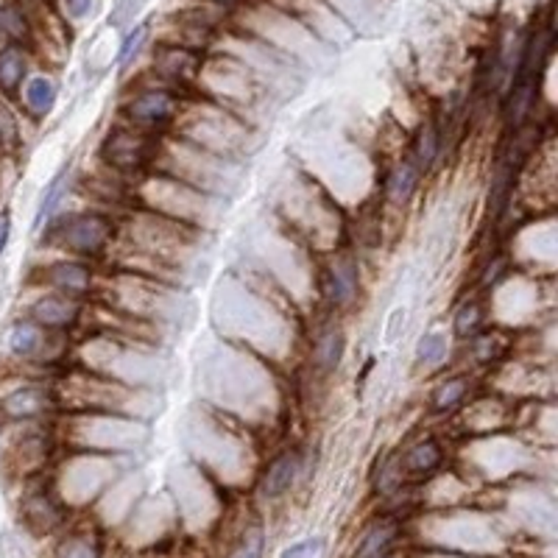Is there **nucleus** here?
I'll list each match as a JSON object with an SVG mask.
<instances>
[{
	"instance_id": "4be33fe9",
	"label": "nucleus",
	"mask_w": 558,
	"mask_h": 558,
	"mask_svg": "<svg viewBox=\"0 0 558 558\" xmlns=\"http://www.w3.org/2000/svg\"><path fill=\"white\" fill-rule=\"evenodd\" d=\"M98 555H101L98 545L87 537H73V539L62 542L59 553H56V558H98Z\"/></svg>"
},
{
	"instance_id": "6e6552de",
	"label": "nucleus",
	"mask_w": 558,
	"mask_h": 558,
	"mask_svg": "<svg viewBox=\"0 0 558 558\" xmlns=\"http://www.w3.org/2000/svg\"><path fill=\"white\" fill-rule=\"evenodd\" d=\"M296 475H299V455L296 452H283L271 463L266 478H263V495L266 497L285 495L288 488L293 486Z\"/></svg>"
},
{
	"instance_id": "9d476101",
	"label": "nucleus",
	"mask_w": 558,
	"mask_h": 558,
	"mask_svg": "<svg viewBox=\"0 0 558 558\" xmlns=\"http://www.w3.org/2000/svg\"><path fill=\"white\" fill-rule=\"evenodd\" d=\"M441 463V450L435 441H422L413 450H408V455L400 463V472L405 469V475H430L433 469H438Z\"/></svg>"
},
{
	"instance_id": "7c9ffc66",
	"label": "nucleus",
	"mask_w": 558,
	"mask_h": 558,
	"mask_svg": "<svg viewBox=\"0 0 558 558\" xmlns=\"http://www.w3.org/2000/svg\"><path fill=\"white\" fill-rule=\"evenodd\" d=\"M383 558H385V555H383Z\"/></svg>"
},
{
	"instance_id": "1a4fd4ad",
	"label": "nucleus",
	"mask_w": 558,
	"mask_h": 558,
	"mask_svg": "<svg viewBox=\"0 0 558 558\" xmlns=\"http://www.w3.org/2000/svg\"><path fill=\"white\" fill-rule=\"evenodd\" d=\"M67 190H70V165H64V168L51 179L48 188H45V193H42V199H39V207H37L34 229H39L42 224H48V221L54 218V213L59 209L62 199L67 196Z\"/></svg>"
},
{
	"instance_id": "f03ea898",
	"label": "nucleus",
	"mask_w": 558,
	"mask_h": 558,
	"mask_svg": "<svg viewBox=\"0 0 558 558\" xmlns=\"http://www.w3.org/2000/svg\"><path fill=\"white\" fill-rule=\"evenodd\" d=\"M56 238L67 251L76 254H98L109 238H112V224L109 218L98 213H81V216H70L56 226Z\"/></svg>"
},
{
	"instance_id": "c85d7f7f",
	"label": "nucleus",
	"mask_w": 558,
	"mask_h": 558,
	"mask_svg": "<svg viewBox=\"0 0 558 558\" xmlns=\"http://www.w3.org/2000/svg\"><path fill=\"white\" fill-rule=\"evenodd\" d=\"M9 235H12V218L4 213V216H0V251L6 249V243H9Z\"/></svg>"
},
{
	"instance_id": "a878e982",
	"label": "nucleus",
	"mask_w": 558,
	"mask_h": 558,
	"mask_svg": "<svg viewBox=\"0 0 558 558\" xmlns=\"http://www.w3.org/2000/svg\"><path fill=\"white\" fill-rule=\"evenodd\" d=\"M324 553V542L321 539H305L299 545H291L288 550H283L279 558H321Z\"/></svg>"
},
{
	"instance_id": "a211bd4d",
	"label": "nucleus",
	"mask_w": 558,
	"mask_h": 558,
	"mask_svg": "<svg viewBox=\"0 0 558 558\" xmlns=\"http://www.w3.org/2000/svg\"><path fill=\"white\" fill-rule=\"evenodd\" d=\"M39 343H42V333H39L37 324L22 321V324H17V327L9 333V349H12L14 355L29 358V355L37 352Z\"/></svg>"
},
{
	"instance_id": "f3484780",
	"label": "nucleus",
	"mask_w": 558,
	"mask_h": 558,
	"mask_svg": "<svg viewBox=\"0 0 558 558\" xmlns=\"http://www.w3.org/2000/svg\"><path fill=\"white\" fill-rule=\"evenodd\" d=\"M159 67H162V73L171 76V79H190L196 73V67H199V59L190 54V51H182V48H173V51H165V56L159 59Z\"/></svg>"
},
{
	"instance_id": "9b49d317",
	"label": "nucleus",
	"mask_w": 558,
	"mask_h": 558,
	"mask_svg": "<svg viewBox=\"0 0 558 558\" xmlns=\"http://www.w3.org/2000/svg\"><path fill=\"white\" fill-rule=\"evenodd\" d=\"M343 346H346V341H343V333L341 330H330V333H324L318 338V343L313 349V360L321 368V375H327V371H333L341 363Z\"/></svg>"
},
{
	"instance_id": "dca6fc26",
	"label": "nucleus",
	"mask_w": 558,
	"mask_h": 558,
	"mask_svg": "<svg viewBox=\"0 0 558 558\" xmlns=\"http://www.w3.org/2000/svg\"><path fill=\"white\" fill-rule=\"evenodd\" d=\"M438 146H441V137H438V129L433 123H425L418 129V137H416V154H413V165L418 171H427L433 165V159L438 154Z\"/></svg>"
},
{
	"instance_id": "5701e85b",
	"label": "nucleus",
	"mask_w": 558,
	"mask_h": 558,
	"mask_svg": "<svg viewBox=\"0 0 558 558\" xmlns=\"http://www.w3.org/2000/svg\"><path fill=\"white\" fill-rule=\"evenodd\" d=\"M463 393H467V383H463V380H447L435 393V408L438 410H452L463 400Z\"/></svg>"
},
{
	"instance_id": "aec40b11",
	"label": "nucleus",
	"mask_w": 558,
	"mask_h": 558,
	"mask_svg": "<svg viewBox=\"0 0 558 558\" xmlns=\"http://www.w3.org/2000/svg\"><path fill=\"white\" fill-rule=\"evenodd\" d=\"M0 31L12 39H29L31 37V29H29V20L20 9L14 6H0Z\"/></svg>"
},
{
	"instance_id": "39448f33",
	"label": "nucleus",
	"mask_w": 558,
	"mask_h": 558,
	"mask_svg": "<svg viewBox=\"0 0 558 558\" xmlns=\"http://www.w3.org/2000/svg\"><path fill=\"white\" fill-rule=\"evenodd\" d=\"M81 308L73 299L67 296H45L31 308V318L37 327H48V330H64L79 318Z\"/></svg>"
},
{
	"instance_id": "6ab92c4d",
	"label": "nucleus",
	"mask_w": 558,
	"mask_h": 558,
	"mask_svg": "<svg viewBox=\"0 0 558 558\" xmlns=\"http://www.w3.org/2000/svg\"><path fill=\"white\" fill-rule=\"evenodd\" d=\"M447 358V335L444 333H425L416 346V360L425 366H435Z\"/></svg>"
},
{
	"instance_id": "cd10ccee",
	"label": "nucleus",
	"mask_w": 558,
	"mask_h": 558,
	"mask_svg": "<svg viewBox=\"0 0 558 558\" xmlns=\"http://www.w3.org/2000/svg\"><path fill=\"white\" fill-rule=\"evenodd\" d=\"M64 6L73 17H84L92 9V0H64Z\"/></svg>"
},
{
	"instance_id": "7ed1b4c3",
	"label": "nucleus",
	"mask_w": 558,
	"mask_h": 558,
	"mask_svg": "<svg viewBox=\"0 0 558 558\" xmlns=\"http://www.w3.org/2000/svg\"><path fill=\"white\" fill-rule=\"evenodd\" d=\"M176 98L168 89H146L126 104V118L137 129H156L173 118Z\"/></svg>"
},
{
	"instance_id": "c756f323",
	"label": "nucleus",
	"mask_w": 558,
	"mask_h": 558,
	"mask_svg": "<svg viewBox=\"0 0 558 558\" xmlns=\"http://www.w3.org/2000/svg\"><path fill=\"white\" fill-rule=\"evenodd\" d=\"M213 4H218V6H235V4H241V0H213Z\"/></svg>"
},
{
	"instance_id": "20e7f679",
	"label": "nucleus",
	"mask_w": 558,
	"mask_h": 558,
	"mask_svg": "<svg viewBox=\"0 0 558 558\" xmlns=\"http://www.w3.org/2000/svg\"><path fill=\"white\" fill-rule=\"evenodd\" d=\"M54 408V397L51 391L45 388H17L12 393H6V400L0 402V410H4L9 418H34V416H42Z\"/></svg>"
},
{
	"instance_id": "ddd939ff",
	"label": "nucleus",
	"mask_w": 558,
	"mask_h": 558,
	"mask_svg": "<svg viewBox=\"0 0 558 558\" xmlns=\"http://www.w3.org/2000/svg\"><path fill=\"white\" fill-rule=\"evenodd\" d=\"M393 539H397V525L393 522H383L377 528H371L368 537L363 539V545L358 547L355 558H383Z\"/></svg>"
},
{
	"instance_id": "412c9836",
	"label": "nucleus",
	"mask_w": 558,
	"mask_h": 558,
	"mask_svg": "<svg viewBox=\"0 0 558 558\" xmlns=\"http://www.w3.org/2000/svg\"><path fill=\"white\" fill-rule=\"evenodd\" d=\"M148 37V22H140V26H134L126 37H123V45H121V51H118V64L126 67L137 54L140 48H143V42Z\"/></svg>"
},
{
	"instance_id": "393cba45",
	"label": "nucleus",
	"mask_w": 558,
	"mask_h": 558,
	"mask_svg": "<svg viewBox=\"0 0 558 558\" xmlns=\"http://www.w3.org/2000/svg\"><path fill=\"white\" fill-rule=\"evenodd\" d=\"M146 4L148 0H118V6H114L109 22L112 26H126V22H131L140 14V9H143Z\"/></svg>"
},
{
	"instance_id": "0eeeda50",
	"label": "nucleus",
	"mask_w": 558,
	"mask_h": 558,
	"mask_svg": "<svg viewBox=\"0 0 558 558\" xmlns=\"http://www.w3.org/2000/svg\"><path fill=\"white\" fill-rule=\"evenodd\" d=\"M45 276H48V283L54 288H59L64 293H84L92 285V271L76 260H59V263L48 266L45 268Z\"/></svg>"
},
{
	"instance_id": "f8f14e48",
	"label": "nucleus",
	"mask_w": 558,
	"mask_h": 558,
	"mask_svg": "<svg viewBox=\"0 0 558 558\" xmlns=\"http://www.w3.org/2000/svg\"><path fill=\"white\" fill-rule=\"evenodd\" d=\"M56 84L51 79H45V76H37L29 81L26 87V104L34 114H48L56 104Z\"/></svg>"
},
{
	"instance_id": "f257e3e1",
	"label": "nucleus",
	"mask_w": 558,
	"mask_h": 558,
	"mask_svg": "<svg viewBox=\"0 0 558 558\" xmlns=\"http://www.w3.org/2000/svg\"><path fill=\"white\" fill-rule=\"evenodd\" d=\"M154 154H156V143L151 140V134L146 129H137V126L112 129L101 146V156L106 165L114 171H123V173L143 171L154 159Z\"/></svg>"
},
{
	"instance_id": "b1692460",
	"label": "nucleus",
	"mask_w": 558,
	"mask_h": 558,
	"mask_svg": "<svg viewBox=\"0 0 558 558\" xmlns=\"http://www.w3.org/2000/svg\"><path fill=\"white\" fill-rule=\"evenodd\" d=\"M480 327V308L478 305H463L455 316V335L469 338Z\"/></svg>"
},
{
	"instance_id": "bb28decb",
	"label": "nucleus",
	"mask_w": 558,
	"mask_h": 558,
	"mask_svg": "<svg viewBox=\"0 0 558 558\" xmlns=\"http://www.w3.org/2000/svg\"><path fill=\"white\" fill-rule=\"evenodd\" d=\"M232 558H263V537L260 533H251V537L235 550Z\"/></svg>"
},
{
	"instance_id": "2eb2a0df",
	"label": "nucleus",
	"mask_w": 558,
	"mask_h": 558,
	"mask_svg": "<svg viewBox=\"0 0 558 558\" xmlns=\"http://www.w3.org/2000/svg\"><path fill=\"white\" fill-rule=\"evenodd\" d=\"M418 173H422V171H418V168L413 165V159L402 162V165H400L397 171H393L391 182H388V196H391V201H397V204L408 201L410 193L416 190Z\"/></svg>"
},
{
	"instance_id": "4468645a",
	"label": "nucleus",
	"mask_w": 558,
	"mask_h": 558,
	"mask_svg": "<svg viewBox=\"0 0 558 558\" xmlns=\"http://www.w3.org/2000/svg\"><path fill=\"white\" fill-rule=\"evenodd\" d=\"M22 76H26V54L14 48V45L6 51H0V87L17 89Z\"/></svg>"
},
{
	"instance_id": "423d86ee",
	"label": "nucleus",
	"mask_w": 558,
	"mask_h": 558,
	"mask_svg": "<svg viewBox=\"0 0 558 558\" xmlns=\"http://www.w3.org/2000/svg\"><path fill=\"white\" fill-rule=\"evenodd\" d=\"M358 276H360L358 260H352V258L333 260L327 276H324V288H327V296H330L333 305H346V301L355 296Z\"/></svg>"
}]
</instances>
